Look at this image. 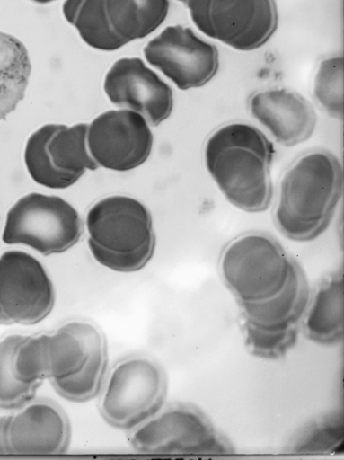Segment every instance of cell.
Segmentation results:
<instances>
[{"label": "cell", "instance_id": "obj_1", "mask_svg": "<svg viewBox=\"0 0 344 460\" xmlns=\"http://www.w3.org/2000/svg\"><path fill=\"white\" fill-rule=\"evenodd\" d=\"M272 143L256 127L229 123L207 138L206 167L225 199L247 212L266 210L272 198Z\"/></svg>", "mask_w": 344, "mask_h": 460}, {"label": "cell", "instance_id": "obj_2", "mask_svg": "<svg viewBox=\"0 0 344 460\" xmlns=\"http://www.w3.org/2000/svg\"><path fill=\"white\" fill-rule=\"evenodd\" d=\"M342 168L330 152L318 149L295 160L284 172L274 210L278 229L305 242L328 226L342 192Z\"/></svg>", "mask_w": 344, "mask_h": 460}, {"label": "cell", "instance_id": "obj_3", "mask_svg": "<svg viewBox=\"0 0 344 460\" xmlns=\"http://www.w3.org/2000/svg\"><path fill=\"white\" fill-rule=\"evenodd\" d=\"M86 227L93 257L111 270L137 271L154 255L151 214L134 198L114 195L97 201L87 213Z\"/></svg>", "mask_w": 344, "mask_h": 460}, {"label": "cell", "instance_id": "obj_4", "mask_svg": "<svg viewBox=\"0 0 344 460\" xmlns=\"http://www.w3.org/2000/svg\"><path fill=\"white\" fill-rule=\"evenodd\" d=\"M295 264L275 239L257 232L231 241L219 259L222 279L238 303L262 302L279 293Z\"/></svg>", "mask_w": 344, "mask_h": 460}, {"label": "cell", "instance_id": "obj_5", "mask_svg": "<svg viewBox=\"0 0 344 460\" xmlns=\"http://www.w3.org/2000/svg\"><path fill=\"white\" fill-rule=\"evenodd\" d=\"M100 394L99 411L103 420L128 432L163 408L166 375L152 358L130 355L112 367Z\"/></svg>", "mask_w": 344, "mask_h": 460}, {"label": "cell", "instance_id": "obj_6", "mask_svg": "<svg viewBox=\"0 0 344 460\" xmlns=\"http://www.w3.org/2000/svg\"><path fill=\"white\" fill-rule=\"evenodd\" d=\"M83 230L81 217L69 202L59 196L31 192L21 197L7 212L2 240L47 256L72 248Z\"/></svg>", "mask_w": 344, "mask_h": 460}, {"label": "cell", "instance_id": "obj_7", "mask_svg": "<svg viewBox=\"0 0 344 460\" xmlns=\"http://www.w3.org/2000/svg\"><path fill=\"white\" fill-rule=\"evenodd\" d=\"M137 452L155 455H222L232 453L229 441L194 406L174 404L128 431Z\"/></svg>", "mask_w": 344, "mask_h": 460}, {"label": "cell", "instance_id": "obj_8", "mask_svg": "<svg viewBox=\"0 0 344 460\" xmlns=\"http://www.w3.org/2000/svg\"><path fill=\"white\" fill-rule=\"evenodd\" d=\"M186 5L202 33L240 51L260 48L278 27L275 0H188Z\"/></svg>", "mask_w": 344, "mask_h": 460}, {"label": "cell", "instance_id": "obj_9", "mask_svg": "<svg viewBox=\"0 0 344 460\" xmlns=\"http://www.w3.org/2000/svg\"><path fill=\"white\" fill-rule=\"evenodd\" d=\"M55 298L52 280L39 260L18 250L0 255V309L7 324L41 322Z\"/></svg>", "mask_w": 344, "mask_h": 460}, {"label": "cell", "instance_id": "obj_10", "mask_svg": "<svg viewBox=\"0 0 344 460\" xmlns=\"http://www.w3.org/2000/svg\"><path fill=\"white\" fill-rule=\"evenodd\" d=\"M143 52L146 60L181 90L205 85L219 66L217 49L182 25L166 27Z\"/></svg>", "mask_w": 344, "mask_h": 460}, {"label": "cell", "instance_id": "obj_11", "mask_svg": "<svg viewBox=\"0 0 344 460\" xmlns=\"http://www.w3.org/2000/svg\"><path fill=\"white\" fill-rule=\"evenodd\" d=\"M154 137L150 124L138 112L110 110L88 124L87 146L99 166L126 172L149 157Z\"/></svg>", "mask_w": 344, "mask_h": 460}, {"label": "cell", "instance_id": "obj_12", "mask_svg": "<svg viewBox=\"0 0 344 460\" xmlns=\"http://www.w3.org/2000/svg\"><path fill=\"white\" fill-rule=\"evenodd\" d=\"M103 89L115 106L138 112L150 126L160 125L172 113L171 87L138 58L115 61L104 77Z\"/></svg>", "mask_w": 344, "mask_h": 460}, {"label": "cell", "instance_id": "obj_13", "mask_svg": "<svg viewBox=\"0 0 344 460\" xmlns=\"http://www.w3.org/2000/svg\"><path fill=\"white\" fill-rule=\"evenodd\" d=\"M71 428L63 409L48 399H32L12 414L8 429L10 454L59 455L66 452Z\"/></svg>", "mask_w": 344, "mask_h": 460}, {"label": "cell", "instance_id": "obj_14", "mask_svg": "<svg viewBox=\"0 0 344 460\" xmlns=\"http://www.w3.org/2000/svg\"><path fill=\"white\" fill-rule=\"evenodd\" d=\"M251 116L287 146L307 140L316 124L311 103L297 93L278 88L258 92L249 101Z\"/></svg>", "mask_w": 344, "mask_h": 460}, {"label": "cell", "instance_id": "obj_15", "mask_svg": "<svg viewBox=\"0 0 344 460\" xmlns=\"http://www.w3.org/2000/svg\"><path fill=\"white\" fill-rule=\"evenodd\" d=\"M106 338L93 323L73 320L59 326L46 338L48 379L60 380L78 373L91 349Z\"/></svg>", "mask_w": 344, "mask_h": 460}, {"label": "cell", "instance_id": "obj_16", "mask_svg": "<svg viewBox=\"0 0 344 460\" xmlns=\"http://www.w3.org/2000/svg\"><path fill=\"white\" fill-rule=\"evenodd\" d=\"M310 300V291L301 267L295 264L285 288L269 299L239 303L243 322L265 330L300 326Z\"/></svg>", "mask_w": 344, "mask_h": 460}, {"label": "cell", "instance_id": "obj_17", "mask_svg": "<svg viewBox=\"0 0 344 460\" xmlns=\"http://www.w3.org/2000/svg\"><path fill=\"white\" fill-rule=\"evenodd\" d=\"M308 339L322 344L334 345L344 332V279L336 271L321 281L310 300L302 320Z\"/></svg>", "mask_w": 344, "mask_h": 460}, {"label": "cell", "instance_id": "obj_18", "mask_svg": "<svg viewBox=\"0 0 344 460\" xmlns=\"http://www.w3.org/2000/svg\"><path fill=\"white\" fill-rule=\"evenodd\" d=\"M104 3L112 30L125 44L156 31L169 11L168 0H104Z\"/></svg>", "mask_w": 344, "mask_h": 460}, {"label": "cell", "instance_id": "obj_19", "mask_svg": "<svg viewBox=\"0 0 344 460\" xmlns=\"http://www.w3.org/2000/svg\"><path fill=\"white\" fill-rule=\"evenodd\" d=\"M31 71L30 57L22 42L0 31V122L23 99Z\"/></svg>", "mask_w": 344, "mask_h": 460}, {"label": "cell", "instance_id": "obj_20", "mask_svg": "<svg viewBox=\"0 0 344 460\" xmlns=\"http://www.w3.org/2000/svg\"><path fill=\"white\" fill-rule=\"evenodd\" d=\"M344 417L335 410L301 427L287 443L286 451L295 455L342 453Z\"/></svg>", "mask_w": 344, "mask_h": 460}, {"label": "cell", "instance_id": "obj_21", "mask_svg": "<svg viewBox=\"0 0 344 460\" xmlns=\"http://www.w3.org/2000/svg\"><path fill=\"white\" fill-rule=\"evenodd\" d=\"M62 124H46L28 138L24 149V163L31 179L49 189H66L75 184L80 176L57 169L48 152V144Z\"/></svg>", "mask_w": 344, "mask_h": 460}, {"label": "cell", "instance_id": "obj_22", "mask_svg": "<svg viewBox=\"0 0 344 460\" xmlns=\"http://www.w3.org/2000/svg\"><path fill=\"white\" fill-rule=\"evenodd\" d=\"M87 130L86 123L64 125L52 136L48 152L57 169L81 177L85 171L99 167L88 149Z\"/></svg>", "mask_w": 344, "mask_h": 460}, {"label": "cell", "instance_id": "obj_23", "mask_svg": "<svg viewBox=\"0 0 344 460\" xmlns=\"http://www.w3.org/2000/svg\"><path fill=\"white\" fill-rule=\"evenodd\" d=\"M108 348L106 340L95 345L84 367L75 375L51 380L54 390L64 399L84 402L100 394L107 376Z\"/></svg>", "mask_w": 344, "mask_h": 460}, {"label": "cell", "instance_id": "obj_24", "mask_svg": "<svg viewBox=\"0 0 344 460\" xmlns=\"http://www.w3.org/2000/svg\"><path fill=\"white\" fill-rule=\"evenodd\" d=\"M24 335L12 333L0 340V408L19 409L32 399L40 385L20 381L14 371L16 349Z\"/></svg>", "mask_w": 344, "mask_h": 460}, {"label": "cell", "instance_id": "obj_25", "mask_svg": "<svg viewBox=\"0 0 344 460\" xmlns=\"http://www.w3.org/2000/svg\"><path fill=\"white\" fill-rule=\"evenodd\" d=\"M72 25L80 38L93 49L114 51L126 45L110 26L104 0H85L78 9Z\"/></svg>", "mask_w": 344, "mask_h": 460}, {"label": "cell", "instance_id": "obj_26", "mask_svg": "<svg viewBox=\"0 0 344 460\" xmlns=\"http://www.w3.org/2000/svg\"><path fill=\"white\" fill-rule=\"evenodd\" d=\"M342 57L329 58L318 66L313 81V95L331 116L341 119L344 113Z\"/></svg>", "mask_w": 344, "mask_h": 460}, {"label": "cell", "instance_id": "obj_27", "mask_svg": "<svg viewBox=\"0 0 344 460\" xmlns=\"http://www.w3.org/2000/svg\"><path fill=\"white\" fill-rule=\"evenodd\" d=\"M300 326L286 330H265L243 322L244 342L255 357L278 359L287 355L296 344Z\"/></svg>", "mask_w": 344, "mask_h": 460}, {"label": "cell", "instance_id": "obj_28", "mask_svg": "<svg viewBox=\"0 0 344 460\" xmlns=\"http://www.w3.org/2000/svg\"><path fill=\"white\" fill-rule=\"evenodd\" d=\"M46 338L47 333L24 335L20 342L13 359L15 375L20 381L41 385L48 379Z\"/></svg>", "mask_w": 344, "mask_h": 460}, {"label": "cell", "instance_id": "obj_29", "mask_svg": "<svg viewBox=\"0 0 344 460\" xmlns=\"http://www.w3.org/2000/svg\"><path fill=\"white\" fill-rule=\"evenodd\" d=\"M12 414L0 415V455L10 454L8 445V429Z\"/></svg>", "mask_w": 344, "mask_h": 460}, {"label": "cell", "instance_id": "obj_30", "mask_svg": "<svg viewBox=\"0 0 344 460\" xmlns=\"http://www.w3.org/2000/svg\"><path fill=\"white\" fill-rule=\"evenodd\" d=\"M85 0H66L63 4V14L67 22L72 24L74 18Z\"/></svg>", "mask_w": 344, "mask_h": 460}, {"label": "cell", "instance_id": "obj_31", "mask_svg": "<svg viewBox=\"0 0 344 460\" xmlns=\"http://www.w3.org/2000/svg\"><path fill=\"white\" fill-rule=\"evenodd\" d=\"M32 2H35L37 4H49L55 0H31Z\"/></svg>", "mask_w": 344, "mask_h": 460}, {"label": "cell", "instance_id": "obj_32", "mask_svg": "<svg viewBox=\"0 0 344 460\" xmlns=\"http://www.w3.org/2000/svg\"><path fill=\"white\" fill-rule=\"evenodd\" d=\"M0 324H7L0 309Z\"/></svg>", "mask_w": 344, "mask_h": 460}, {"label": "cell", "instance_id": "obj_33", "mask_svg": "<svg viewBox=\"0 0 344 460\" xmlns=\"http://www.w3.org/2000/svg\"><path fill=\"white\" fill-rule=\"evenodd\" d=\"M177 1L186 4L188 0H177Z\"/></svg>", "mask_w": 344, "mask_h": 460}]
</instances>
